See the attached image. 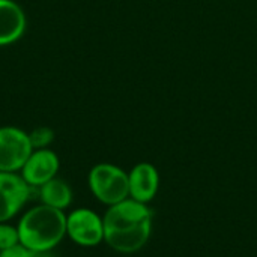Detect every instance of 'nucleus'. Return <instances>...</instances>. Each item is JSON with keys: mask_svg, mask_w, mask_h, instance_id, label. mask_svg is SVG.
Masks as SVG:
<instances>
[{"mask_svg": "<svg viewBox=\"0 0 257 257\" xmlns=\"http://www.w3.org/2000/svg\"><path fill=\"white\" fill-rule=\"evenodd\" d=\"M87 184L101 203L111 206L130 197L128 173L110 163H99L93 166L87 176Z\"/></svg>", "mask_w": 257, "mask_h": 257, "instance_id": "obj_3", "label": "nucleus"}, {"mask_svg": "<svg viewBox=\"0 0 257 257\" xmlns=\"http://www.w3.org/2000/svg\"><path fill=\"white\" fill-rule=\"evenodd\" d=\"M130 199L140 203H149L158 193L160 173L151 163H139L128 173Z\"/></svg>", "mask_w": 257, "mask_h": 257, "instance_id": "obj_8", "label": "nucleus"}, {"mask_svg": "<svg viewBox=\"0 0 257 257\" xmlns=\"http://www.w3.org/2000/svg\"><path fill=\"white\" fill-rule=\"evenodd\" d=\"M66 236L81 247H95L104 241V221L89 208H78L66 215Z\"/></svg>", "mask_w": 257, "mask_h": 257, "instance_id": "obj_5", "label": "nucleus"}, {"mask_svg": "<svg viewBox=\"0 0 257 257\" xmlns=\"http://www.w3.org/2000/svg\"><path fill=\"white\" fill-rule=\"evenodd\" d=\"M27 18L15 0H0V47L20 41L26 32Z\"/></svg>", "mask_w": 257, "mask_h": 257, "instance_id": "obj_9", "label": "nucleus"}, {"mask_svg": "<svg viewBox=\"0 0 257 257\" xmlns=\"http://www.w3.org/2000/svg\"><path fill=\"white\" fill-rule=\"evenodd\" d=\"M38 193H39L41 203L47 205L50 208H54V209L65 211L72 203L71 187L68 185V182H65L63 179H60L57 176L54 179L48 181L47 184H44L42 187H39Z\"/></svg>", "mask_w": 257, "mask_h": 257, "instance_id": "obj_10", "label": "nucleus"}, {"mask_svg": "<svg viewBox=\"0 0 257 257\" xmlns=\"http://www.w3.org/2000/svg\"><path fill=\"white\" fill-rule=\"evenodd\" d=\"M38 256H39L38 253H35V251H32V250L26 248V247H24V245H21V244H17V245H14V247L8 248V250H5V251H0V257H38Z\"/></svg>", "mask_w": 257, "mask_h": 257, "instance_id": "obj_13", "label": "nucleus"}, {"mask_svg": "<svg viewBox=\"0 0 257 257\" xmlns=\"http://www.w3.org/2000/svg\"><path fill=\"white\" fill-rule=\"evenodd\" d=\"M59 169L60 161L54 151L48 148L33 149L23 169L20 170V175L32 188H39L48 181L54 179L59 173Z\"/></svg>", "mask_w": 257, "mask_h": 257, "instance_id": "obj_7", "label": "nucleus"}, {"mask_svg": "<svg viewBox=\"0 0 257 257\" xmlns=\"http://www.w3.org/2000/svg\"><path fill=\"white\" fill-rule=\"evenodd\" d=\"M27 134L33 149H45L54 140V131L48 126H38Z\"/></svg>", "mask_w": 257, "mask_h": 257, "instance_id": "obj_11", "label": "nucleus"}, {"mask_svg": "<svg viewBox=\"0 0 257 257\" xmlns=\"http://www.w3.org/2000/svg\"><path fill=\"white\" fill-rule=\"evenodd\" d=\"M17 229L21 245L44 254L57 247L66 236V214L39 203L23 214Z\"/></svg>", "mask_w": 257, "mask_h": 257, "instance_id": "obj_2", "label": "nucleus"}, {"mask_svg": "<svg viewBox=\"0 0 257 257\" xmlns=\"http://www.w3.org/2000/svg\"><path fill=\"white\" fill-rule=\"evenodd\" d=\"M32 187L20 173L0 172V223L14 218L26 205Z\"/></svg>", "mask_w": 257, "mask_h": 257, "instance_id": "obj_6", "label": "nucleus"}, {"mask_svg": "<svg viewBox=\"0 0 257 257\" xmlns=\"http://www.w3.org/2000/svg\"><path fill=\"white\" fill-rule=\"evenodd\" d=\"M104 242L119 253H136L151 238L154 212L146 203L125 199L108 206L102 217Z\"/></svg>", "mask_w": 257, "mask_h": 257, "instance_id": "obj_1", "label": "nucleus"}, {"mask_svg": "<svg viewBox=\"0 0 257 257\" xmlns=\"http://www.w3.org/2000/svg\"><path fill=\"white\" fill-rule=\"evenodd\" d=\"M17 244H20L17 226H12L8 221L0 223V251H5Z\"/></svg>", "mask_w": 257, "mask_h": 257, "instance_id": "obj_12", "label": "nucleus"}, {"mask_svg": "<svg viewBox=\"0 0 257 257\" xmlns=\"http://www.w3.org/2000/svg\"><path fill=\"white\" fill-rule=\"evenodd\" d=\"M32 152L26 131L17 126H0V172L20 173Z\"/></svg>", "mask_w": 257, "mask_h": 257, "instance_id": "obj_4", "label": "nucleus"}]
</instances>
